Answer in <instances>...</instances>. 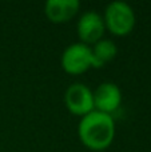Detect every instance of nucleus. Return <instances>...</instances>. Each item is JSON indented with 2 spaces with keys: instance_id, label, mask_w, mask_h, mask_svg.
<instances>
[{
  "instance_id": "4",
  "label": "nucleus",
  "mask_w": 151,
  "mask_h": 152,
  "mask_svg": "<svg viewBox=\"0 0 151 152\" xmlns=\"http://www.w3.org/2000/svg\"><path fill=\"white\" fill-rule=\"evenodd\" d=\"M64 103L70 112L80 118L95 110L92 91L83 83H74L66 89Z\"/></svg>"
},
{
  "instance_id": "2",
  "label": "nucleus",
  "mask_w": 151,
  "mask_h": 152,
  "mask_svg": "<svg viewBox=\"0 0 151 152\" xmlns=\"http://www.w3.org/2000/svg\"><path fill=\"white\" fill-rule=\"evenodd\" d=\"M104 26L111 34L117 36H126L134 29L135 13L128 3L122 0L111 1L104 10Z\"/></svg>"
},
{
  "instance_id": "8",
  "label": "nucleus",
  "mask_w": 151,
  "mask_h": 152,
  "mask_svg": "<svg viewBox=\"0 0 151 152\" xmlns=\"http://www.w3.org/2000/svg\"><path fill=\"white\" fill-rule=\"evenodd\" d=\"M91 52H92V58H94V61H95V67L100 68V67H103L104 64L111 61L117 56L118 47L112 40L100 39L95 44H92Z\"/></svg>"
},
{
  "instance_id": "3",
  "label": "nucleus",
  "mask_w": 151,
  "mask_h": 152,
  "mask_svg": "<svg viewBox=\"0 0 151 152\" xmlns=\"http://www.w3.org/2000/svg\"><path fill=\"white\" fill-rule=\"evenodd\" d=\"M62 68L70 75H79L96 68L91 47L84 43H72L63 51L60 58Z\"/></svg>"
},
{
  "instance_id": "7",
  "label": "nucleus",
  "mask_w": 151,
  "mask_h": 152,
  "mask_svg": "<svg viewBox=\"0 0 151 152\" xmlns=\"http://www.w3.org/2000/svg\"><path fill=\"white\" fill-rule=\"evenodd\" d=\"M79 8V0H48L44 5V12L52 23L60 24L71 20Z\"/></svg>"
},
{
  "instance_id": "6",
  "label": "nucleus",
  "mask_w": 151,
  "mask_h": 152,
  "mask_svg": "<svg viewBox=\"0 0 151 152\" xmlns=\"http://www.w3.org/2000/svg\"><path fill=\"white\" fill-rule=\"evenodd\" d=\"M94 107L96 111L112 115L122 104V91L112 81H104L92 91Z\"/></svg>"
},
{
  "instance_id": "1",
  "label": "nucleus",
  "mask_w": 151,
  "mask_h": 152,
  "mask_svg": "<svg viewBox=\"0 0 151 152\" xmlns=\"http://www.w3.org/2000/svg\"><path fill=\"white\" fill-rule=\"evenodd\" d=\"M79 139L87 148L92 151H103L111 145L115 136V121L112 115L91 111L80 118L78 126Z\"/></svg>"
},
{
  "instance_id": "5",
  "label": "nucleus",
  "mask_w": 151,
  "mask_h": 152,
  "mask_svg": "<svg viewBox=\"0 0 151 152\" xmlns=\"http://www.w3.org/2000/svg\"><path fill=\"white\" fill-rule=\"evenodd\" d=\"M78 36L84 44H95L96 42L103 37V34L106 31L103 16L99 15L95 11H86L82 13L78 20Z\"/></svg>"
}]
</instances>
